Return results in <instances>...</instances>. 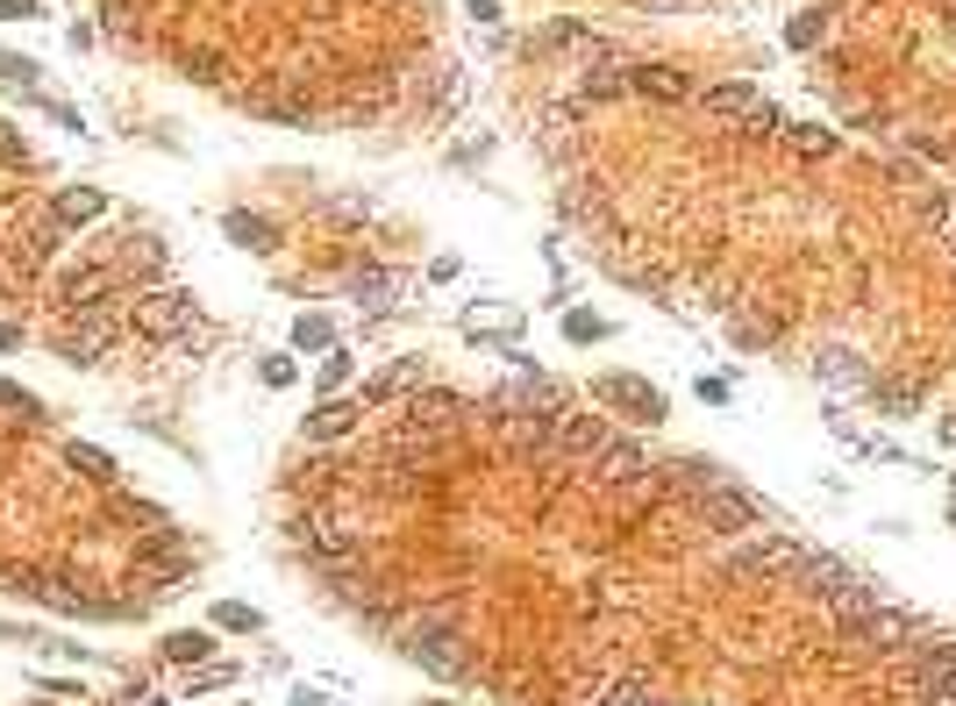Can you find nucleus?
Masks as SVG:
<instances>
[{
  "label": "nucleus",
  "instance_id": "nucleus-1",
  "mask_svg": "<svg viewBox=\"0 0 956 706\" xmlns=\"http://www.w3.org/2000/svg\"><path fill=\"white\" fill-rule=\"evenodd\" d=\"M136 336H150V343H172V336H186L193 322H201V307H193V293H179V285H158V293H136Z\"/></svg>",
  "mask_w": 956,
  "mask_h": 706
},
{
  "label": "nucleus",
  "instance_id": "nucleus-2",
  "mask_svg": "<svg viewBox=\"0 0 956 706\" xmlns=\"http://www.w3.org/2000/svg\"><path fill=\"white\" fill-rule=\"evenodd\" d=\"M700 108H707V115H721V122H742L750 137H771V129H778V108H771V100L756 94L750 79H721V86H707Z\"/></svg>",
  "mask_w": 956,
  "mask_h": 706
},
{
  "label": "nucleus",
  "instance_id": "nucleus-3",
  "mask_svg": "<svg viewBox=\"0 0 956 706\" xmlns=\"http://www.w3.org/2000/svg\"><path fill=\"white\" fill-rule=\"evenodd\" d=\"M57 300H65L72 314L115 307V300H121V272H115V264H100V258H79V264H65V272H57Z\"/></svg>",
  "mask_w": 956,
  "mask_h": 706
},
{
  "label": "nucleus",
  "instance_id": "nucleus-4",
  "mask_svg": "<svg viewBox=\"0 0 956 706\" xmlns=\"http://www.w3.org/2000/svg\"><path fill=\"white\" fill-rule=\"evenodd\" d=\"M842 642H849V650H871V656H892V650H906V642H914V613L892 607V599H878L863 621L842 628Z\"/></svg>",
  "mask_w": 956,
  "mask_h": 706
},
{
  "label": "nucleus",
  "instance_id": "nucleus-5",
  "mask_svg": "<svg viewBox=\"0 0 956 706\" xmlns=\"http://www.w3.org/2000/svg\"><path fill=\"white\" fill-rule=\"evenodd\" d=\"M115 336H121V322H115L108 307L72 314V322L57 328V357H65V365H100V357L115 350Z\"/></svg>",
  "mask_w": 956,
  "mask_h": 706
},
{
  "label": "nucleus",
  "instance_id": "nucleus-6",
  "mask_svg": "<svg viewBox=\"0 0 956 706\" xmlns=\"http://www.w3.org/2000/svg\"><path fill=\"white\" fill-rule=\"evenodd\" d=\"M700 521H707V535H750V529H764V507L721 478V486L700 492Z\"/></svg>",
  "mask_w": 956,
  "mask_h": 706
},
{
  "label": "nucleus",
  "instance_id": "nucleus-7",
  "mask_svg": "<svg viewBox=\"0 0 956 706\" xmlns=\"http://www.w3.org/2000/svg\"><path fill=\"white\" fill-rule=\"evenodd\" d=\"M593 400H600V408L635 414V422H664V393H657V385H643V379H629V371H606V379H593Z\"/></svg>",
  "mask_w": 956,
  "mask_h": 706
},
{
  "label": "nucleus",
  "instance_id": "nucleus-8",
  "mask_svg": "<svg viewBox=\"0 0 956 706\" xmlns=\"http://www.w3.org/2000/svg\"><path fill=\"white\" fill-rule=\"evenodd\" d=\"M500 435H507V449H514V457H543V449L557 443V414H536V408L500 414Z\"/></svg>",
  "mask_w": 956,
  "mask_h": 706
},
{
  "label": "nucleus",
  "instance_id": "nucleus-9",
  "mask_svg": "<svg viewBox=\"0 0 956 706\" xmlns=\"http://www.w3.org/2000/svg\"><path fill=\"white\" fill-rule=\"evenodd\" d=\"M793 564H799V543H785V535H756V543L735 557V578H785Z\"/></svg>",
  "mask_w": 956,
  "mask_h": 706
},
{
  "label": "nucleus",
  "instance_id": "nucleus-10",
  "mask_svg": "<svg viewBox=\"0 0 956 706\" xmlns=\"http://www.w3.org/2000/svg\"><path fill=\"white\" fill-rule=\"evenodd\" d=\"M593 471H600V486H643V478H649V449H643V443H621V435H614V443L593 457Z\"/></svg>",
  "mask_w": 956,
  "mask_h": 706
},
{
  "label": "nucleus",
  "instance_id": "nucleus-11",
  "mask_svg": "<svg viewBox=\"0 0 956 706\" xmlns=\"http://www.w3.org/2000/svg\"><path fill=\"white\" fill-rule=\"evenodd\" d=\"M100 215H108V193H100V186H65V193L51 200V221H57V229H86V221H100Z\"/></svg>",
  "mask_w": 956,
  "mask_h": 706
},
{
  "label": "nucleus",
  "instance_id": "nucleus-12",
  "mask_svg": "<svg viewBox=\"0 0 956 706\" xmlns=\"http://www.w3.org/2000/svg\"><path fill=\"white\" fill-rule=\"evenodd\" d=\"M557 443H565L571 457H600V449L614 443V428H606L600 414H557Z\"/></svg>",
  "mask_w": 956,
  "mask_h": 706
},
{
  "label": "nucleus",
  "instance_id": "nucleus-13",
  "mask_svg": "<svg viewBox=\"0 0 956 706\" xmlns=\"http://www.w3.org/2000/svg\"><path fill=\"white\" fill-rule=\"evenodd\" d=\"M629 94H643V100H686L692 79L678 65H629Z\"/></svg>",
  "mask_w": 956,
  "mask_h": 706
},
{
  "label": "nucleus",
  "instance_id": "nucleus-14",
  "mask_svg": "<svg viewBox=\"0 0 956 706\" xmlns=\"http://www.w3.org/2000/svg\"><path fill=\"white\" fill-rule=\"evenodd\" d=\"M878 599H885V593H878V585H871V578H842V585H836V593H828V599H821V607H828V621H836V628H849V621H863V613H871V607H878Z\"/></svg>",
  "mask_w": 956,
  "mask_h": 706
},
{
  "label": "nucleus",
  "instance_id": "nucleus-15",
  "mask_svg": "<svg viewBox=\"0 0 956 706\" xmlns=\"http://www.w3.org/2000/svg\"><path fill=\"white\" fill-rule=\"evenodd\" d=\"M357 414H364V400H336V393H329L322 408L308 414V443H336V435H351Z\"/></svg>",
  "mask_w": 956,
  "mask_h": 706
},
{
  "label": "nucleus",
  "instance_id": "nucleus-16",
  "mask_svg": "<svg viewBox=\"0 0 956 706\" xmlns=\"http://www.w3.org/2000/svg\"><path fill=\"white\" fill-rule=\"evenodd\" d=\"M300 543H308L322 564H343V557L357 550V535L343 529V521H300Z\"/></svg>",
  "mask_w": 956,
  "mask_h": 706
},
{
  "label": "nucleus",
  "instance_id": "nucleus-17",
  "mask_svg": "<svg viewBox=\"0 0 956 706\" xmlns=\"http://www.w3.org/2000/svg\"><path fill=\"white\" fill-rule=\"evenodd\" d=\"M914 699H921V706L956 699V656H928V664L914 671Z\"/></svg>",
  "mask_w": 956,
  "mask_h": 706
},
{
  "label": "nucleus",
  "instance_id": "nucleus-18",
  "mask_svg": "<svg viewBox=\"0 0 956 706\" xmlns=\"http://www.w3.org/2000/svg\"><path fill=\"white\" fill-rule=\"evenodd\" d=\"M65 464L86 478V486H100V492H115V478H121V471H115V457H108L100 443H72V449H65Z\"/></svg>",
  "mask_w": 956,
  "mask_h": 706
},
{
  "label": "nucleus",
  "instance_id": "nucleus-19",
  "mask_svg": "<svg viewBox=\"0 0 956 706\" xmlns=\"http://www.w3.org/2000/svg\"><path fill=\"white\" fill-rule=\"evenodd\" d=\"M229 243H243V250H279V221H265V215H229Z\"/></svg>",
  "mask_w": 956,
  "mask_h": 706
},
{
  "label": "nucleus",
  "instance_id": "nucleus-20",
  "mask_svg": "<svg viewBox=\"0 0 956 706\" xmlns=\"http://www.w3.org/2000/svg\"><path fill=\"white\" fill-rule=\"evenodd\" d=\"M793 578H799V585H807V593H814V599H828V593H836V585L849 578V571H842L836 557H799V564H793Z\"/></svg>",
  "mask_w": 956,
  "mask_h": 706
},
{
  "label": "nucleus",
  "instance_id": "nucleus-21",
  "mask_svg": "<svg viewBox=\"0 0 956 706\" xmlns=\"http://www.w3.org/2000/svg\"><path fill=\"white\" fill-rule=\"evenodd\" d=\"M207 650H215L207 628H172V636H164V656H172V664H207Z\"/></svg>",
  "mask_w": 956,
  "mask_h": 706
},
{
  "label": "nucleus",
  "instance_id": "nucleus-22",
  "mask_svg": "<svg viewBox=\"0 0 956 706\" xmlns=\"http://www.w3.org/2000/svg\"><path fill=\"white\" fill-rule=\"evenodd\" d=\"M215 628H222V636H257V628H265V613L243 607V599H222V607H215Z\"/></svg>",
  "mask_w": 956,
  "mask_h": 706
},
{
  "label": "nucleus",
  "instance_id": "nucleus-23",
  "mask_svg": "<svg viewBox=\"0 0 956 706\" xmlns=\"http://www.w3.org/2000/svg\"><path fill=\"white\" fill-rule=\"evenodd\" d=\"M293 350H336V328H329L322 314H300V322H293Z\"/></svg>",
  "mask_w": 956,
  "mask_h": 706
},
{
  "label": "nucleus",
  "instance_id": "nucleus-24",
  "mask_svg": "<svg viewBox=\"0 0 956 706\" xmlns=\"http://www.w3.org/2000/svg\"><path fill=\"white\" fill-rule=\"evenodd\" d=\"M179 65H186V79H201V86H215V79H222V51H215V43H193V51L179 57Z\"/></svg>",
  "mask_w": 956,
  "mask_h": 706
},
{
  "label": "nucleus",
  "instance_id": "nucleus-25",
  "mask_svg": "<svg viewBox=\"0 0 956 706\" xmlns=\"http://www.w3.org/2000/svg\"><path fill=\"white\" fill-rule=\"evenodd\" d=\"M672 478H678V486H686V492H707V486H721V464H700V457H686V464H672Z\"/></svg>",
  "mask_w": 956,
  "mask_h": 706
},
{
  "label": "nucleus",
  "instance_id": "nucleus-26",
  "mask_svg": "<svg viewBox=\"0 0 956 706\" xmlns=\"http://www.w3.org/2000/svg\"><path fill=\"white\" fill-rule=\"evenodd\" d=\"M921 215H928V221H935V236H943V243L956 250V193H935V200L921 207Z\"/></svg>",
  "mask_w": 956,
  "mask_h": 706
},
{
  "label": "nucleus",
  "instance_id": "nucleus-27",
  "mask_svg": "<svg viewBox=\"0 0 956 706\" xmlns=\"http://www.w3.org/2000/svg\"><path fill=\"white\" fill-rule=\"evenodd\" d=\"M793 150H807V158H828V150H836V129H821V122H799V129H793Z\"/></svg>",
  "mask_w": 956,
  "mask_h": 706
},
{
  "label": "nucleus",
  "instance_id": "nucleus-28",
  "mask_svg": "<svg viewBox=\"0 0 956 706\" xmlns=\"http://www.w3.org/2000/svg\"><path fill=\"white\" fill-rule=\"evenodd\" d=\"M621 86H629V79H621L614 65H600V72H586V79H579V100H606V94H621Z\"/></svg>",
  "mask_w": 956,
  "mask_h": 706
},
{
  "label": "nucleus",
  "instance_id": "nucleus-29",
  "mask_svg": "<svg viewBox=\"0 0 956 706\" xmlns=\"http://www.w3.org/2000/svg\"><path fill=\"white\" fill-rule=\"evenodd\" d=\"M351 293H357V307H386L393 279H386V272H357V279H351Z\"/></svg>",
  "mask_w": 956,
  "mask_h": 706
},
{
  "label": "nucleus",
  "instance_id": "nucleus-30",
  "mask_svg": "<svg viewBox=\"0 0 956 706\" xmlns=\"http://www.w3.org/2000/svg\"><path fill=\"white\" fill-rule=\"evenodd\" d=\"M351 385V350H322V393H343Z\"/></svg>",
  "mask_w": 956,
  "mask_h": 706
},
{
  "label": "nucleus",
  "instance_id": "nucleus-31",
  "mask_svg": "<svg viewBox=\"0 0 956 706\" xmlns=\"http://www.w3.org/2000/svg\"><path fill=\"white\" fill-rule=\"evenodd\" d=\"M821 14H793V29H785V43H793V51H814V43H821Z\"/></svg>",
  "mask_w": 956,
  "mask_h": 706
},
{
  "label": "nucleus",
  "instance_id": "nucleus-32",
  "mask_svg": "<svg viewBox=\"0 0 956 706\" xmlns=\"http://www.w3.org/2000/svg\"><path fill=\"white\" fill-rule=\"evenodd\" d=\"M0 408L22 414V422H36V393H29V385H14V379H0Z\"/></svg>",
  "mask_w": 956,
  "mask_h": 706
},
{
  "label": "nucleus",
  "instance_id": "nucleus-33",
  "mask_svg": "<svg viewBox=\"0 0 956 706\" xmlns=\"http://www.w3.org/2000/svg\"><path fill=\"white\" fill-rule=\"evenodd\" d=\"M565 336H571V343H600L606 322H600V314H565Z\"/></svg>",
  "mask_w": 956,
  "mask_h": 706
},
{
  "label": "nucleus",
  "instance_id": "nucleus-34",
  "mask_svg": "<svg viewBox=\"0 0 956 706\" xmlns=\"http://www.w3.org/2000/svg\"><path fill=\"white\" fill-rule=\"evenodd\" d=\"M871 400H878V408H892V414H906V408H914V385H871Z\"/></svg>",
  "mask_w": 956,
  "mask_h": 706
},
{
  "label": "nucleus",
  "instance_id": "nucleus-35",
  "mask_svg": "<svg viewBox=\"0 0 956 706\" xmlns=\"http://www.w3.org/2000/svg\"><path fill=\"white\" fill-rule=\"evenodd\" d=\"M36 108H43V115H51V122H57V129H72V137H79V129H86V115H79V108H65V100H36Z\"/></svg>",
  "mask_w": 956,
  "mask_h": 706
},
{
  "label": "nucleus",
  "instance_id": "nucleus-36",
  "mask_svg": "<svg viewBox=\"0 0 956 706\" xmlns=\"http://www.w3.org/2000/svg\"><path fill=\"white\" fill-rule=\"evenodd\" d=\"M600 706H657V699H649V685H614Z\"/></svg>",
  "mask_w": 956,
  "mask_h": 706
},
{
  "label": "nucleus",
  "instance_id": "nucleus-37",
  "mask_svg": "<svg viewBox=\"0 0 956 706\" xmlns=\"http://www.w3.org/2000/svg\"><path fill=\"white\" fill-rule=\"evenodd\" d=\"M215 685H229V671L207 664V671H193V678H186V693H215Z\"/></svg>",
  "mask_w": 956,
  "mask_h": 706
},
{
  "label": "nucleus",
  "instance_id": "nucleus-38",
  "mask_svg": "<svg viewBox=\"0 0 956 706\" xmlns=\"http://www.w3.org/2000/svg\"><path fill=\"white\" fill-rule=\"evenodd\" d=\"M265 385H293V357H265Z\"/></svg>",
  "mask_w": 956,
  "mask_h": 706
},
{
  "label": "nucleus",
  "instance_id": "nucleus-39",
  "mask_svg": "<svg viewBox=\"0 0 956 706\" xmlns=\"http://www.w3.org/2000/svg\"><path fill=\"white\" fill-rule=\"evenodd\" d=\"M36 14V0H0V22H29Z\"/></svg>",
  "mask_w": 956,
  "mask_h": 706
},
{
  "label": "nucleus",
  "instance_id": "nucleus-40",
  "mask_svg": "<svg viewBox=\"0 0 956 706\" xmlns=\"http://www.w3.org/2000/svg\"><path fill=\"white\" fill-rule=\"evenodd\" d=\"M0 72H8V79H36V65H29V57H0Z\"/></svg>",
  "mask_w": 956,
  "mask_h": 706
},
{
  "label": "nucleus",
  "instance_id": "nucleus-41",
  "mask_svg": "<svg viewBox=\"0 0 956 706\" xmlns=\"http://www.w3.org/2000/svg\"><path fill=\"white\" fill-rule=\"evenodd\" d=\"M464 8H472L479 22H500V0H464Z\"/></svg>",
  "mask_w": 956,
  "mask_h": 706
},
{
  "label": "nucleus",
  "instance_id": "nucleus-42",
  "mask_svg": "<svg viewBox=\"0 0 956 706\" xmlns=\"http://www.w3.org/2000/svg\"><path fill=\"white\" fill-rule=\"evenodd\" d=\"M129 706H172L164 693H129Z\"/></svg>",
  "mask_w": 956,
  "mask_h": 706
},
{
  "label": "nucleus",
  "instance_id": "nucleus-43",
  "mask_svg": "<svg viewBox=\"0 0 956 706\" xmlns=\"http://www.w3.org/2000/svg\"><path fill=\"white\" fill-rule=\"evenodd\" d=\"M300 706H322V699H314V693H300Z\"/></svg>",
  "mask_w": 956,
  "mask_h": 706
},
{
  "label": "nucleus",
  "instance_id": "nucleus-44",
  "mask_svg": "<svg viewBox=\"0 0 956 706\" xmlns=\"http://www.w3.org/2000/svg\"><path fill=\"white\" fill-rule=\"evenodd\" d=\"M943 435H949V443H956V422H943Z\"/></svg>",
  "mask_w": 956,
  "mask_h": 706
},
{
  "label": "nucleus",
  "instance_id": "nucleus-45",
  "mask_svg": "<svg viewBox=\"0 0 956 706\" xmlns=\"http://www.w3.org/2000/svg\"><path fill=\"white\" fill-rule=\"evenodd\" d=\"M949 521H956V507H949Z\"/></svg>",
  "mask_w": 956,
  "mask_h": 706
},
{
  "label": "nucleus",
  "instance_id": "nucleus-46",
  "mask_svg": "<svg viewBox=\"0 0 956 706\" xmlns=\"http://www.w3.org/2000/svg\"><path fill=\"white\" fill-rule=\"evenodd\" d=\"M943 706H956V699H943Z\"/></svg>",
  "mask_w": 956,
  "mask_h": 706
}]
</instances>
